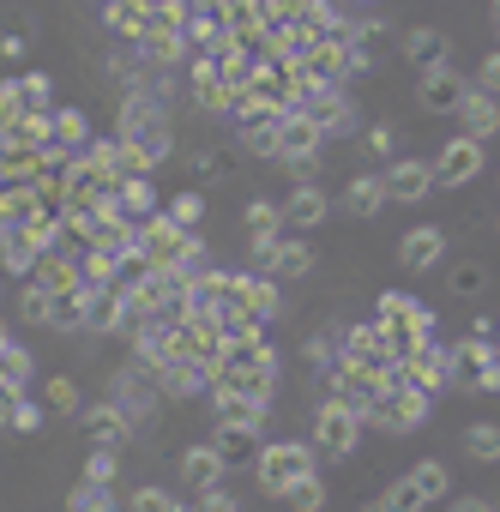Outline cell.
<instances>
[{"instance_id":"cell-1","label":"cell","mask_w":500,"mask_h":512,"mask_svg":"<svg viewBox=\"0 0 500 512\" xmlns=\"http://www.w3.org/2000/svg\"><path fill=\"white\" fill-rule=\"evenodd\" d=\"M115 133H127V139L145 151L151 169L175 151V127H169V109H163L157 91H121V103H115Z\"/></svg>"},{"instance_id":"cell-2","label":"cell","mask_w":500,"mask_h":512,"mask_svg":"<svg viewBox=\"0 0 500 512\" xmlns=\"http://www.w3.org/2000/svg\"><path fill=\"white\" fill-rule=\"evenodd\" d=\"M428 410H434V392H428V386H416L404 368H392V386H386L380 410L368 416V428H380V434H410V428H422V422H428Z\"/></svg>"},{"instance_id":"cell-3","label":"cell","mask_w":500,"mask_h":512,"mask_svg":"<svg viewBox=\"0 0 500 512\" xmlns=\"http://www.w3.org/2000/svg\"><path fill=\"white\" fill-rule=\"evenodd\" d=\"M133 296H139V308L151 314V320H187V296H193V284L175 272V266H133Z\"/></svg>"},{"instance_id":"cell-4","label":"cell","mask_w":500,"mask_h":512,"mask_svg":"<svg viewBox=\"0 0 500 512\" xmlns=\"http://www.w3.org/2000/svg\"><path fill=\"white\" fill-rule=\"evenodd\" d=\"M302 476H314V446H302V440H278V446H266L260 452V470H254V482L266 488V494H290Z\"/></svg>"},{"instance_id":"cell-5","label":"cell","mask_w":500,"mask_h":512,"mask_svg":"<svg viewBox=\"0 0 500 512\" xmlns=\"http://www.w3.org/2000/svg\"><path fill=\"white\" fill-rule=\"evenodd\" d=\"M193 241H199V229H187V223H175L169 211H157V217L139 223V260H145V266H181Z\"/></svg>"},{"instance_id":"cell-6","label":"cell","mask_w":500,"mask_h":512,"mask_svg":"<svg viewBox=\"0 0 500 512\" xmlns=\"http://www.w3.org/2000/svg\"><path fill=\"white\" fill-rule=\"evenodd\" d=\"M362 410H350L344 398H326L320 404V416H314V452L320 458H350L356 452V440H362Z\"/></svg>"},{"instance_id":"cell-7","label":"cell","mask_w":500,"mask_h":512,"mask_svg":"<svg viewBox=\"0 0 500 512\" xmlns=\"http://www.w3.org/2000/svg\"><path fill=\"white\" fill-rule=\"evenodd\" d=\"M109 398H115V404L133 416V428H139V434H145V428L157 422V410H163V392H157V380H151L145 368H133V362L109 374Z\"/></svg>"},{"instance_id":"cell-8","label":"cell","mask_w":500,"mask_h":512,"mask_svg":"<svg viewBox=\"0 0 500 512\" xmlns=\"http://www.w3.org/2000/svg\"><path fill=\"white\" fill-rule=\"evenodd\" d=\"M296 109L326 133V139H344V133H356V115H350V97H344V85L332 79V85H302V97H296Z\"/></svg>"},{"instance_id":"cell-9","label":"cell","mask_w":500,"mask_h":512,"mask_svg":"<svg viewBox=\"0 0 500 512\" xmlns=\"http://www.w3.org/2000/svg\"><path fill=\"white\" fill-rule=\"evenodd\" d=\"M326 380H332V392H326V398H344V404H350V410H362V416H374V410H380V398H386V386H392V374L362 368V362H338Z\"/></svg>"},{"instance_id":"cell-10","label":"cell","mask_w":500,"mask_h":512,"mask_svg":"<svg viewBox=\"0 0 500 512\" xmlns=\"http://www.w3.org/2000/svg\"><path fill=\"white\" fill-rule=\"evenodd\" d=\"M266 404L272 398H254L241 386H211V422L217 428H266Z\"/></svg>"},{"instance_id":"cell-11","label":"cell","mask_w":500,"mask_h":512,"mask_svg":"<svg viewBox=\"0 0 500 512\" xmlns=\"http://www.w3.org/2000/svg\"><path fill=\"white\" fill-rule=\"evenodd\" d=\"M482 145H488V139H470V133L446 139L440 157H434V181H440V187H464V181H476V175H482Z\"/></svg>"},{"instance_id":"cell-12","label":"cell","mask_w":500,"mask_h":512,"mask_svg":"<svg viewBox=\"0 0 500 512\" xmlns=\"http://www.w3.org/2000/svg\"><path fill=\"white\" fill-rule=\"evenodd\" d=\"M344 362H362V368L392 374L398 362H392V338H386V326H380V320H356V326H344Z\"/></svg>"},{"instance_id":"cell-13","label":"cell","mask_w":500,"mask_h":512,"mask_svg":"<svg viewBox=\"0 0 500 512\" xmlns=\"http://www.w3.org/2000/svg\"><path fill=\"white\" fill-rule=\"evenodd\" d=\"M211 446H217V458H223V470L229 476H254L260 470V428H217L211 434Z\"/></svg>"},{"instance_id":"cell-14","label":"cell","mask_w":500,"mask_h":512,"mask_svg":"<svg viewBox=\"0 0 500 512\" xmlns=\"http://www.w3.org/2000/svg\"><path fill=\"white\" fill-rule=\"evenodd\" d=\"M440 253H446V229H440V223H416V229L398 235V266H404V272L440 266Z\"/></svg>"},{"instance_id":"cell-15","label":"cell","mask_w":500,"mask_h":512,"mask_svg":"<svg viewBox=\"0 0 500 512\" xmlns=\"http://www.w3.org/2000/svg\"><path fill=\"white\" fill-rule=\"evenodd\" d=\"M235 278H241L247 314H254L260 326H272V320L284 314V278H272V272H235Z\"/></svg>"},{"instance_id":"cell-16","label":"cell","mask_w":500,"mask_h":512,"mask_svg":"<svg viewBox=\"0 0 500 512\" xmlns=\"http://www.w3.org/2000/svg\"><path fill=\"white\" fill-rule=\"evenodd\" d=\"M464 79H458V67L452 61H440V67H428L422 73V109L428 115H458V103H464Z\"/></svg>"},{"instance_id":"cell-17","label":"cell","mask_w":500,"mask_h":512,"mask_svg":"<svg viewBox=\"0 0 500 512\" xmlns=\"http://www.w3.org/2000/svg\"><path fill=\"white\" fill-rule=\"evenodd\" d=\"M458 133H470V139H494V133H500V97L482 91L476 79H470V91H464V103H458Z\"/></svg>"},{"instance_id":"cell-18","label":"cell","mask_w":500,"mask_h":512,"mask_svg":"<svg viewBox=\"0 0 500 512\" xmlns=\"http://www.w3.org/2000/svg\"><path fill=\"white\" fill-rule=\"evenodd\" d=\"M386 205H392V193H386V175H356V181H344V193H338V211H344V217H356V223L380 217Z\"/></svg>"},{"instance_id":"cell-19","label":"cell","mask_w":500,"mask_h":512,"mask_svg":"<svg viewBox=\"0 0 500 512\" xmlns=\"http://www.w3.org/2000/svg\"><path fill=\"white\" fill-rule=\"evenodd\" d=\"M284 217H290V229H320L326 217H332V193H320V181H296L290 193H284Z\"/></svg>"},{"instance_id":"cell-20","label":"cell","mask_w":500,"mask_h":512,"mask_svg":"<svg viewBox=\"0 0 500 512\" xmlns=\"http://www.w3.org/2000/svg\"><path fill=\"white\" fill-rule=\"evenodd\" d=\"M205 386H217V374H211L205 362H193V356H175L169 368H157V392L175 398V404H181V398H199Z\"/></svg>"},{"instance_id":"cell-21","label":"cell","mask_w":500,"mask_h":512,"mask_svg":"<svg viewBox=\"0 0 500 512\" xmlns=\"http://www.w3.org/2000/svg\"><path fill=\"white\" fill-rule=\"evenodd\" d=\"M374 320H380V326H398V332H434V308H422V302L404 296V290H386V296L374 302Z\"/></svg>"},{"instance_id":"cell-22","label":"cell","mask_w":500,"mask_h":512,"mask_svg":"<svg viewBox=\"0 0 500 512\" xmlns=\"http://www.w3.org/2000/svg\"><path fill=\"white\" fill-rule=\"evenodd\" d=\"M85 434H91V446H127L139 428H133V416H127L115 398H103V404L85 410Z\"/></svg>"},{"instance_id":"cell-23","label":"cell","mask_w":500,"mask_h":512,"mask_svg":"<svg viewBox=\"0 0 500 512\" xmlns=\"http://www.w3.org/2000/svg\"><path fill=\"white\" fill-rule=\"evenodd\" d=\"M440 181H434V163H416V157H404V163H392L386 169V193L392 199H404V205H416V199H428Z\"/></svg>"},{"instance_id":"cell-24","label":"cell","mask_w":500,"mask_h":512,"mask_svg":"<svg viewBox=\"0 0 500 512\" xmlns=\"http://www.w3.org/2000/svg\"><path fill=\"white\" fill-rule=\"evenodd\" d=\"M223 25H229L241 43L260 49V37L272 31V7H266V0H223Z\"/></svg>"},{"instance_id":"cell-25","label":"cell","mask_w":500,"mask_h":512,"mask_svg":"<svg viewBox=\"0 0 500 512\" xmlns=\"http://www.w3.org/2000/svg\"><path fill=\"white\" fill-rule=\"evenodd\" d=\"M43 253H49V241H43V235H31V229H13V241L0 247V272L25 284V278L37 272V260H43Z\"/></svg>"},{"instance_id":"cell-26","label":"cell","mask_w":500,"mask_h":512,"mask_svg":"<svg viewBox=\"0 0 500 512\" xmlns=\"http://www.w3.org/2000/svg\"><path fill=\"white\" fill-rule=\"evenodd\" d=\"M223 476H229V470H223V458H217V446H211V440L181 452V482H187L193 494H199V488H211V482H223Z\"/></svg>"},{"instance_id":"cell-27","label":"cell","mask_w":500,"mask_h":512,"mask_svg":"<svg viewBox=\"0 0 500 512\" xmlns=\"http://www.w3.org/2000/svg\"><path fill=\"white\" fill-rule=\"evenodd\" d=\"M272 278H284V284H296V278H308L314 272V241H296V235H284L278 241V253H272V266H266Z\"/></svg>"},{"instance_id":"cell-28","label":"cell","mask_w":500,"mask_h":512,"mask_svg":"<svg viewBox=\"0 0 500 512\" xmlns=\"http://www.w3.org/2000/svg\"><path fill=\"white\" fill-rule=\"evenodd\" d=\"M37 175H43V151H37V145H19V139L0 145V187H13V181H37Z\"/></svg>"},{"instance_id":"cell-29","label":"cell","mask_w":500,"mask_h":512,"mask_svg":"<svg viewBox=\"0 0 500 512\" xmlns=\"http://www.w3.org/2000/svg\"><path fill=\"white\" fill-rule=\"evenodd\" d=\"M302 362L320 368V374H332V368L344 362V326H320V332H308V338H302Z\"/></svg>"},{"instance_id":"cell-30","label":"cell","mask_w":500,"mask_h":512,"mask_svg":"<svg viewBox=\"0 0 500 512\" xmlns=\"http://www.w3.org/2000/svg\"><path fill=\"white\" fill-rule=\"evenodd\" d=\"M404 61H410L416 73L440 67V61H446V31H434V25H416V31L404 37Z\"/></svg>"},{"instance_id":"cell-31","label":"cell","mask_w":500,"mask_h":512,"mask_svg":"<svg viewBox=\"0 0 500 512\" xmlns=\"http://www.w3.org/2000/svg\"><path fill=\"white\" fill-rule=\"evenodd\" d=\"M163 205H157V187H151V169L145 175H127L121 181V217H133V223H145V217H157Z\"/></svg>"},{"instance_id":"cell-32","label":"cell","mask_w":500,"mask_h":512,"mask_svg":"<svg viewBox=\"0 0 500 512\" xmlns=\"http://www.w3.org/2000/svg\"><path fill=\"white\" fill-rule=\"evenodd\" d=\"M43 326H55V332H85V290H55Z\"/></svg>"},{"instance_id":"cell-33","label":"cell","mask_w":500,"mask_h":512,"mask_svg":"<svg viewBox=\"0 0 500 512\" xmlns=\"http://www.w3.org/2000/svg\"><path fill=\"white\" fill-rule=\"evenodd\" d=\"M49 416V404H31L25 392H7V404H0V428H13V434H37Z\"/></svg>"},{"instance_id":"cell-34","label":"cell","mask_w":500,"mask_h":512,"mask_svg":"<svg viewBox=\"0 0 500 512\" xmlns=\"http://www.w3.org/2000/svg\"><path fill=\"white\" fill-rule=\"evenodd\" d=\"M241 223H247V235H290V217H284V205H272V199H247V211H241Z\"/></svg>"},{"instance_id":"cell-35","label":"cell","mask_w":500,"mask_h":512,"mask_svg":"<svg viewBox=\"0 0 500 512\" xmlns=\"http://www.w3.org/2000/svg\"><path fill=\"white\" fill-rule=\"evenodd\" d=\"M67 512H121V500H115V488H103V482L79 476V482L67 488Z\"/></svg>"},{"instance_id":"cell-36","label":"cell","mask_w":500,"mask_h":512,"mask_svg":"<svg viewBox=\"0 0 500 512\" xmlns=\"http://www.w3.org/2000/svg\"><path fill=\"white\" fill-rule=\"evenodd\" d=\"M55 145H61V151H85V145H91L85 109H55Z\"/></svg>"},{"instance_id":"cell-37","label":"cell","mask_w":500,"mask_h":512,"mask_svg":"<svg viewBox=\"0 0 500 512\" xmlns=\"http://www.w3.org/2000/svg\"><path fill=\"white\" fill-rule=\"evenodd\" d=\"M0 386H13V392L31 386V350H25V344H7V350H0Z\"/></svg>"},{"instance_id":"cell-38","label":"cell","mask_w":500,"mask_h":512,"mask_svg":"<svg viewBox=\"0 0 500 512\" xmlns=\"http://www.w3.org/2000/svg\"><path fill=\"white\" fill-rule=\"evenodd\" d=\"M464 452H470L476 464H500V422H476V428L464 434Z\"/></svg>"},{"instance_id":"cell-39","label":"cell","mask_w":500,"mask_h":512,"mask_svg":"<svg viewBox=\"0 0 500 512\" xmlns=\"http://www.w3.org/2000/svg\"><path fill=\"white\" fill-rule=\"evenodd\" d=\"M284 506H290V512H326V482H320V470L302 476V482L284 494Z\"/></svg>"},{"instance_id":"cell-40","label":"cell","mask_w":500,"mask_h":512,"mask_svg":"<svg viewBox=\"0 0 500 512\" xmlns=\"http://www.w3.org/2000/svg\"><path fill=\"white\" fill-rule=\"evenodd\" d=\"M25 109H31V97H25V79H7V85H0V127H19L25 121Z\"/></svg>"},{"instance_id":"cell-41","label":"cell","mask_w":500,"mask_h":512,"mask_svg":"<svg viewBox=\"0 0 500 512\" xmlns=\"http://www.w3.org/2000/svg\"><path fill=\"white\" fill-rule=\"evenodd\" d=\"M43 404H49L55 416H73V410H79V386H73V374H55V380H43Z\"/></svg>"},{"instance_id":"cell-42","label":"cell","mask_w":500,"mask_h":512,"mask_svg":"<svg viewBox=\"0 0 500 512\" xmlns=\"http://www.w3.org/2000/svg\"><path fill=\"white\" fill-rule=\"evenodd\" d=\"M410 482L422 488V500H428V506H434V500H446V464H440V458H422V464L410 470Z\"/></svg>"},{"instance_id":"cell-43","label":"cell","mask_w":500,"mask_h":512,"mask_svg":"<svg viewBox=\"0 0 500 512\" xmlns=\"http://www.w3.org/2000/svg\"><path fill=\"white\" fill-rule=\"evenodd\" d=\"M380 500H386V506H392V512H422V506H428V500H422V488H416V482H410V470H404V476H392V482H386V494H380Z\"/></svg>"},{"instance_id":"cell-44","label":"cell","mask_w":500,"mask_h":512,"mask_svg":"<svg viewBox=\"0 0 500 512\" xmlns=\"http://www.w3.org/2000/svg\"><path fill=\"white\" fill-rule=\"evenodd\" d=\"M85 476H91V482H103V488H115V476H121V452H115V446H91Z\"/></svg>"},{"instance_id":"cell-45","label":"cell","mask_w":500,"mask_h":512,"mask_svg":"<svg viewBox=\"0 0 500 512\" xmlns=\"http://www.w3.org/2000/svg\"><path fill=\"white\" fill-rule=\"evenodd\" d=\"M163 211H169L175 223H187V229H199V223H205V193H175V199H169Z\"/></svg>"},{"instance_id":"cell-46","label":"cell","mask_w":500,"mask_h":512,"mask_svg":"<svg viewBox=\"0 0 500 512\" xmlns=\"http://www.w3.org/2000/svg\"><path fill=\"white\" fill-rule=\"evenodd\" d=\"M193 512H241V500H235L223 482H211V488H199V494H193Z\"/></svg>"},{"instance_id":"cell-47","label":"cell","mask_w":500,"mask_h":512,"mask_svg":"<svg viewBox=\"0 0 500 512\" xmlns=\"http://www.w3.org/2000/svg\"><path fill=\"white\" fill-rule=\"evenodd\" d=\"M127 512H181V500H169V488H139L127 500Z\"/></svg>"},{"instance_id":"cell-48","label":"cell","mask_w":500,"mask_h":512,"mask_svg":"<svg viewBox=\"0 0 500 512\" xmlns=\"http://www.w3.org/2000/svg\"><path fill=\"white\" fill-rule=\"evenodd\" d=\"M356 43H362V49H386V43H392V25H386V19H368V25H356Z\"/></svg>"},{"instance_id":"cell-49","label":"cell","mask_w":500,"mask_h":512,"mask_svg":"<svg viewBox=\"0 0 500 512\" xmlns=\"http://www.w3.org/2000/svg\"><path fill=\"white\" fill-rule=\"evenodd\" d=\"M25 97H31V109H49V97H55V79H49V73H25Z\"/></svg>"},{"instance_id":"cell-50","label":"cell","mask_w":500,"mask_h":512,"mask_svg":"<svg viewBox=\"0 0 500 512\" xmlns=\"http://www.w3.org/2000/svg\"><path fill=\"white\" fill-rule=\"evenodd\" d=\"M368 151H374V157H392V151H398V133H392L386 121H374V127H368Z\"/></svg>"},{"instance_id":"cell-51","label":"cell","mask_w":500,"mask_h":512,"mask_svg":"<svg viewBox=\"0 0 500 512\" xmlns=\"http://www.w3.org/2000/svg\"><path fill=\"white\" fill-rule=\"evenodd\" d=\"M482 284H488V272H482V266H458V272H452V290H458V296H476Z\"/></svg>"},{"instance_id":"cell-52","label":"cell","mask_w":500,"mask_h":512,"mask_svg":"<svg viewBox=\"0 0 500 512\" xmlns=\"http://www.w3.org/2000/svg\"><path fill=\"white\" fill-rule=\"evenodd\" d=\"M476 85L500 97V49H488V55H482V67H476Z\"/></svg>"},{"instance_id":"cell-53","label":"cell","mask_w":500,"mask_h":512,"mask_svg":"<svg viewBox=\"0 0 500 512\" xmlns=\"http://www.w3.org/2000/svg\"><path fill=\"white\" fill-rule=\"evenodd\" d=\"M0 61H25V37H19V31L0 37Z\"/></svg>"},{"instance_id":"cell-54","label":"cell","mask_w":500,"mask_h":512,"mask_svg":"<svg viewBox=\"0 0 500 512\" xmlns=\"http://www.w3.org/2000/svg\"><path fill=\"white\" fill-rule=\"evenodd\" d=\"M193 175H199V181H211V175H223V169H217V157H205V151H199V157H193Z\"/></svg>"},{"instance_id":"cell-55","label":"cell","mask_w":500,"mask_h":512,"mask_svg":"<svg viewBox=\"0 0 500 512\" xmlns=\"http://www.w3.org/2000/svg\"><path fill=\"white\" fill-rule=\"evenodd\" d=\"M452 512H500V506H488V500H470V494H464V500H452Z\"/></svg>"},{"instance_id":"cell-56","label":"cell","mask_w":500,"mask_h":512,"mask_svg":"<svg viewBox=\"0 0 500 512\" xmlns=\"http://www.w3.org/2000/svg\"><path fill=\"white\" fill-rule=\"evenodd\" d=\"M7 241H13V223H7V217H0V247H7Z\"/></svg>"},{"instance_id":"cell-57","label":"cell","mask_w":500,"mask_h":512,"mask_svg":"<svg viewBox=\"0 0 500 512\" xmlns=\"http://www.w3.org/2000/svg\"><path fill=\"white\" fill-rule=\"evenodd\" d=\"M362 512H392V506H386V500H374V506H362Z\"/></svg>"},{"instance_id":"cell-58","label":"cell","mask_w":500,"mask_h":512,"mask_svg":"<svg viewBox=\"0 0 500 512\" xmlns=\"http://www.w3.org/2000/svg\"><path fill=\"white\" fill-rule=\"evenodd\" d=\"M7 344H13V338H7V320H0V350H7Z\"/></svg>"},{"instance_id":"cell-59","label":"cell","mask_w":500,"mask_h":512,"mask_svg":"<svg viewBox=\"0 0 500 512\" xmlns=\"http://www.w3.org/2000/svg\"><path fill=\"white\" fill-rule=\"evenodd\" d=\"M7 139H13V133H7V127H0V145H7Z\"/></svg>"},{"instance_id":"cell-60","label":"cell","mask_w":500,"mask_h":512,"mask_svg":"<svg viewBox=\"0 0 500 512\" xmlns=\"http://www.w3.org/2000/svg\"><path fill=\"white\" fill-rule=\"evenodd\" d=\"M199 7H217V0H199Z\"/></svg>"},{"instance_id":"cell-61","label":"cell","mask_w":500,"mask_h":512,"mask_svg":"<svg viewBox=\"0 0 500 512\" xmlns=\"http://www.w3.org/2000/svg\"><path fill=\"white\" fill-rule=\"evenodd\" d=\"M494 19H500V0H494Z\"/></svg>"},{"instance_id":"cell-62","label":"cell","mask_w":500,"mask_h":512,"mask_svg":"<svg viewBox=\"0 0 500 512\" xmlns=\"http://www.w3.org/2000/svg\"><path fill=\"white\" fill-rule=\"evenodd\" d=\"M494 350H500V338H494Z\"/></svg>"}]
</instances>
